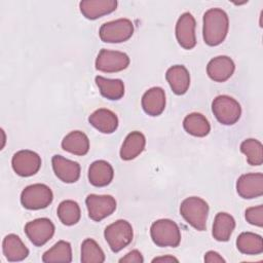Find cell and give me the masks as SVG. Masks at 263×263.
<instances>
[{"label": "cell", "instance_id": "obj_1", "mask_svg": "<svg viewBox=\"0 0 263 263\" xmlns=\"http://www.w3.org/2000/svg\"><path fill=\"white\" fill-rule=\"evenodd\" d=\"M229 18L221 8H210L203 14V40L210 46L221 44L228 33Z\"/></svg>", "mask_w": 263, "mask_h": 263}, {"label": "cell", "instance_id": "obj_2", "mask_svg": "<svg viewBox=\"0 0 263 263\" xmlns=\"http://www.w3.org/2000/svg\"><path fill=\"white\" fill-rule=\"evenodd\" d=\"M180 214L184 220L198 231L206 229L209 204L197 196L187 197L181 202Z\"/></svg>", "mask_w": 263, "mask_h": 263}, {"label": "cell", "instance_id": "obj_3", "mask_svg": "<svg viewBox=\"0 0 263 263\" xmlns=\"http://www.w3.org/2000/svg\"><path fill=\"white\" fill-rule=\"evenodd\" d=\"M150 234L153 242L158 247L176 248L181 242L179 226L170 219H159L152 223Z\"/></svg>", "mask_w": 263, "mask_h": 263}, {"label": "cell", "instance_id": "obj_4", "mask_svg": "<svg viewBox=\"0 0 263 263\" xmlns=\"http://www.w3.org/2000/svg\"><path fill=\"white\" fill-rule=\"evenodd\" d=\"M212 111L217 120L224 125H232L238 121L241 115V107L233 98L222 95L214 99Z\"/></svg>", "mask_w": 263, "mask_h": 263}, {"label": "cell", "instance_id": "obj_5", "mask_svg": "<svg viewBox=\"0 0 263 263\" xmlns=\"http://www.w3.org/2000/svg\"><path fill=\"white\" fill-rule=\"evenodd\" d=\"M53 199L51 189L45 184H32L21 193V202L25 209L41 210L47 208Z\"/></svg>", "mask_w": 263, "mask_h": 263}, {"label": "cell", "instance_id": "obj_6", "mask_svg": "<svg viewBox=\"0 0 263 263\" xmlns=\"http://www.w3.org/2000/svg\"><path fill=\"white\" fill-rule=\"evenodd\" d=\"M104 236L112 252L117 253L132 242L133 227L125 220H117L105 228Z\"/></svg>", "mask_w": 263, "mask_h": 263}, {"label": "cell", "instance_id": "obj_7", "mask_svg": "<svg viewBox=\"0 0 263 263\" xmlns=\"http://www.w3.org/2000/svg\"><path fill=\"white\" fill-rule=\"evenodd\" d=\"M134 34V25L128 18H118L107 22L100 28L99 35L103 42L121 43L128 40Z\"/></svg>", "mask_w": 263, "mask_h": 263}, {"label": "cell", "instance_id": "obj_8", "mask_svg": "<svg viewBox=\"0 0 263 263\" xmlns=\"http://www.w3.org/2000/svg\"><path fill=\"white\" fill-rule=\"evenodd\" d=\"M129 58L126 53L118 50L101 49L96 59V69L105 73H114L126 69Z\"/></svg>", "mask_w": 263, "mask_h": 263}, {"label": "cell", "instance_id": "obj_9", "mask_svg": "<svg viewBox=\"0 0 263 263\" xmlns=\"http://www.w3.org/2000/svg\"><path fill=\"white\" fill-rule=\"evenodd\" d=\"M85 204L89 218L96 222L107 218L116 210V200L111 195L89 194L85 198Z\"/></svg>", "mask_w": 263, "mask_h": 263}, {"label": "cell", "instance_id": "obj_10", "mask_svg": "<svg viewBox=\"0 0 263 263\" xmlns=\"http://www.w3.org/2000/svg\"><path fill=\"white\" fill-rule=\"evenodd\" d=\"M25 233L34 246L41 247L53 236L54 225L47 218H38L25 225Z\"/></svg>", "mask_w": 263, "mask_h": 263}, {"label": "cell", "instance_id": "obj_11", "mask_svg": "<svg viewBox=\"0 0 263 263\" xmlns=\"http://www.w3.org/2000/svg\"><path fill=\"white\" fill-rule=\"evenodd\" d=\"M11 165L18 176L31 177L40 170L41 157L34 151L20 150L13 154Z\"/></svg>", "mask_w": 263, "mask_h": 263}, {"label": "cell", "instance_id": "obj_12", "mask_svg": "<svg viewBox=\"0 0 263 263\" xmlns=\"http://www.w3.org/2000/svg\"><path fill=\"white\" fill-rule=\"evenodd\" d=\"M196 22L190 12H184L176 24V37L178 43L185 49H192L196 45Z\"/></svg>", "mask_w": 263, "mask_h": 263}, {"label": "cell", "instance_id": "obj_13", "mask_svg": "<svg viewBox=\"0 0 263 263\" xmlns=\"http://www.w3.org/2000/svg\"><path fill=\"white\" fill-rule=\"evenodd\" d=\"M236 191L245 199H253L263 194V175L251 173L241 175L236 182Z\"/></svg>", "mask_w": 263, "mask_h": 263}, {"label": "cell", "instance_id": "obj_14", "mask_svg": "<svg viewBox=\"0 0 263 263\" xmlns=\"http://www.w3.org/2000/svg\"><path fill=\"white\" fill-rule=\"evenodd\" d=\"M235 70L233 61L227 55H219L212 59L206 66L209 77L216 82H225Z\"/></svg>", "mask_w": 263, "mask_h": 263}, {"label": "cell", "instance_id": "obj_15", "mask_svg": "<svg viewBox=\"0 0 263 263\" xmlns=\"http://www.w3.org/2000/svg\"><path fill=\"white\" fill-rule=\"evenodd\" d=\"M55 176L64 183H75L80 177V165L76 161L67 159L61 155H54L51 159Z\"/></svg>", "mask_w": 263, "mask_h": 263}, {"label": "cell", "instance_id": "obj_16", "mask_svg": "<svg viewBox=\"0 0 263 263\" xmlns=\"http://www.w3.org/2000/svg\"><path fill=\"white\" fill-rule=\"evenodd\" d=\"M116 0H83L79 3L81 13L88 20H97L113 12L117 7Z\"/></svg>", "mask_w": 263, "mask_h": 263}, {"label": "cell", "instance_id": "obj_17", "mask_svg": "<svg viewBox=\"0 0 263 263\" xmlns=\"http://www.w3.org/2000/svg\"><path fill=\"white\" fill-rule=\"evenodd\" d=\"M165 79L172 90L178 96L186 93L190 85V74L183 65H175L168 68L165 73Z\"/></svg>", "mask_w": 263, "mask_h": 263}, {"label": "cell", "instance_id": "obj_18", "mask_svg": "<svg viewBox=\"0 0 263 263\" xmlns=\"http://www.w3.org/2000/svg\"><path fill=\"white\" fill-rule=\"evenodd\" d=\"M142 108L150 116L160 115L165 108V92L161 87L148 89L142 97Z\"/></svg>", "mask_w": 263, "mask_h": 263}, {"label": "cell", "instance_id": "obj_19", "mask_svg": "<svg viewBox=\"0 0 263 263\" xmlns=\"http://www.w3.org/2000/svg\"><path fill=\"white\" fill-rule=\"evenodd\" d=\"M88 122L103 134H112L118 127L116 114L105 108H100L91 113L88 117Z\"/></svg>", "mask_w": 263, "mask_h": 263}, {"label": "cell", "instance_id": "obj_20", "mask_svg": "<svg viewBox=\"0 0 263 263\" xmlns=\"http://www.w3.org/2000/svg\"><path fill=\"white\" fill-rule=\"evenodd\" d=\"M113 167L105 160H96L88 168V181L96 187H104L109 185L113 180Z\"/></svg>", "mask_w": 263, "mask_h": 263}, {"label": "cell", "instance_id": "obj_21", "mask_svg": "<svg viewBox=\"0 0 263 263\" xmlns=\"http://www.w3.org/2000/svg\"><path fill=\"white\" fill-rule=\"evenodd\" d=\"M3 255L9 262L25 260L29 255V250L16 234H8L2 242Z\"/></svg>", "mask_w": 263, "mask_h": 263}, {"label": "cell", "instance_id": "obj_22", "mask_svg": "<svg viewBox=\"0 0 263 263\" xmlns=\"http://www.w3.org/2000/svg\"><path fill=\"white\" fill-rule=\"evenodd\" d=\"M146 138L138 130L129 133L120 148V157L123 160H132L139 156L145 149Z\"/></svg>", "mask_w": 263, "mask_h": 263}, {"label": "cell", "instance_id": "obj_23", "mask_svg": "<svg viewBox=\"0 0 263 263\" xmlns=\"http://www.w3.org/2000/svg\"><path fill=\"white\" fill-rule=\"evenodd\" d=\"M62 148L74 155H85L89 150L88 137L80 130H73L64 137Z\"/></svg>", "mask_w": 263, "mask_h": 263}, {"label": "cell", "instance_id": "obj_24", "mask_svg": "<svg viewBox=\"0 0 263 263\" xmlns=\"http://www.w3.org/2000/svg\"><path fill=\"white\" fill-rule=\"evenodd\" d=\"M234 228V218L230 214L220 212L215 217L212 234L214 238L218 241H227L229 240Z\"/></svg>", "mask_w": 263, "mask_h": 263}, {"label": "cell", "instance_id": "obj_25", "mask_svg": "<svg viewBox=\"0 0 263 263\" xmlns=\"http://www.w3.org/2000/svg\"><path fill=\"white\" fill-rule=\"evenodd\" d=\"M96 83L101 95L108 100H120L124 95V84L120 79H109L103 76H97Z\"/></svg>", "mask_w": 263, "mask_h": 263}, {"label": "cell", "instance_id": "obj_26", "mask_svg": "<svg viewBox=\"0 0 263 263\" xmlns=\"http://www.w3.org/2000/svg\"><path fill=\"white\" fill-rule=\"evenodd\" d=\"M184 129L194 137H205L211 130L209 120L200 113H190L183 120Z\"/></svg>", "mask_w": 263, "mask_h": 263}, {"label": "cell", "instance_id": "obj_27", "mask_svg": "<svg viewBox=\"0 0 263 263\" xmlns=\"http://www.w3.org/2000/svg\"><path fill=\"white\" fill-rule=\"evenodd\" d=\"M236 248L246 255H259L263 252L262 236L253 232H242L236 239Z\"/></svg>", "mask_w": 263, "mask_h": 263}, {"label": "cell", "instance_id": "obj_28", "mask_svg": "<svg viewBox=\"0 0 263 263\" xmlns=\"http://www.w3.org/2000/svg\"><path fill=\"white\" fill-rule=\"evenodd\" d=\"M42 261L45 263L51 262H66L72 261V249L68 241L60 240L49 250H47L43 256Z\"/></svg>", "mask_w": 263, "mask_h": 263}, {"label": "cell", "instance_id": "obj_29", "mask_svg": "<svg viewBox=\"0 0 263 263\" xmlns=\"http://www.w3.org/2000/svg\"><path fill=\"white\" fill-rule=\"evenodd\" d=\"M58 217L60 221L66 226H72L79 222L81 212L79 204L74 200H64L62 201L57 210Z\"/></svg>", "mask_w": 263, "mask_h": 263}, {"label": "cell", "instance_id": "obj_30", "mask_svg": "<svg viewBox=\"0 0 263 263\" xmlns=\"http://www.w3.org/2000/svg\"><path fill=\"white\" fill-rule=\"evenodd\" d=\"M240 151L246 155L249 164L261 165L263 163V146L256 139H247L240 144Z\"/></svg>", "mask_w": 263, "mask_h": 263}, {"label": "cell", "instance_id": "obj_31", "mask_svg": "<svg viewBox=\"0 0 263 263\" xmlns=\"http://www.w3.org/2000/svg\"><path fill=\"white\" fill-rule=\"evenodd\" d=\"M81 262L82 263H103L105 254L96 240L86 238L81 245Z\"/></svg>", "mask_w": 263, "mask_h": 263}, {"label": "cell", "instance_id": "obj_32", "mask_svg": "<svg viewBox=\"0 0 263 263\" xmlns=\"http://www.w3.org/2000/svg\"><path fill=\"white\" fill-rule=\"evenodd\" d=\"M246 220L255 226L262 227L263 226V205H257V206H251L246 210L245 212Z\"/></svg>", "mask_w": 263, "mask_h": 263}, {"label": "cell", "instance_id": "obj_33", "mask_svg": "<svg viewBox=\"0 0 263 263\" xmlns=\"http://www.w3.org/2000/svg\"><path fill=\"white\" fill-rule=\"evenodd\" d=\"M120 263H143L144 258L140 251L133 250L129 253H127L124 257L119 259Z\"/></svg>", "mask_w": 263, "mask_h": 263}, {"label": "cell", "instance_id": "obj_34", "mask_svg": "<svg viewBox=\"0 0 263 263\" xmlns=\"http://www.w3.org/2000/svg\"><path fill=\"white\" fill-rule=\"evenodd\" d=\"M204 262L206 263H224L225 259L215 251H209L204 255Z\"/></svg>", "mask_w": 263, "mask_h": 263}, {"label": "cell", "instance_id": "obj_35", "mask_svg": "<svg viewBox=\"0 0 263 263\" xmlns=\"http://www.w3.org/2000/svg\"><path fill=\"white\" fill-rule=\"evenodd\" d=\"M153 263L155 262H167V263H171V262H179V260L173 256H162V257H156L152 260Z\"/></svg>", "mask_w": 263, "mask_h": 263}]
</instances>
